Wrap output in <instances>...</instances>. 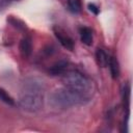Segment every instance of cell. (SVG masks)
<instances>
[{"label": "cell", "instance_id": "cell-5", "mask_svg": "<svg viewBox=\"0 0 133 133\" xmlns=\"http://www.w3.org/2000/svg\"><path fill=\"white\" fill-rule=\"evenodd\" d=\"M66 68H68V61L65 59H60L49 68L48 73L51 76H59L66 71Z\"/></svg>", "mask_w": 133, "mask_h": 133}, {"label": "cell", "instance_id": "cell-12", "mask_svg": "<svg viewBox=\"0 0 133 133\" xmlns=\"http://www.w3.org/2000/svg\"><path fill=\"white\" fill-rule=\"evenodd\" d=\"M129 99H130V86L128 84H124V86H123V102H124V106L126 105V108L129 105Z\"/></svg>", "mask_w": 133, "mask_h": 133}, {"label": "cell", "instance_id": "cell-8", "mask_svg": "<svg viewBox=\"0 0 133 133\" xmlns=\"http://www.w3.org/2000/svg\"><path fill=\"white\" fill-rule=\"evenodd\" d=\"M108 65H109V70H110L111 77H112L113 79H116V78L119 76V64H118L117 59H116L114 56L109 57Z\"/></svg>", "mask_w": 133, "mask_h": 133}, {"label": "cell", "instance_id": "cell-1", "mask_svg": "<svg viewBox=\"0 0 133 133\" xmlns=\"http://www.w3.org/2000/svg\"><path fill=\"white\" fill-rule=\"evenodd\" d=\"M44 84L36 78H28L24 81L19 97V106L27 112L41 110L44 104Z\"/></svg>", "mask_w": 133, "mask_h": 133}, {"label": "cell", "instance_id": "cell-9", "mask_svg": "<svg viewBox=\"0 0 133 133\" xmlns=\"http://www.w3.org/2000/svg\"><path fill=\"white\" fill-rule=\"evenodd\" d=\"M96 60H97V63L102 66V68H105L108 65V60H109V57L108 55L106 54V52L103 50V49H97L96 51Z\"/></svg>", "mask_w": 133, "mask_h": 133}, {"label": "cell", "instance_id": "cell-15", "mask_svg": "<svg viewBox=\"0 0 133 133\" xmlns=\"http://www.w3.org/2000/svg\"><path fill=\"white\" fill-rule=\"evenodd\" d=\"M9 2H12V1H19V0H8Z\"/></svg>", "mask_w": 133, "mask_h": 133}, {"label": "cell", "instance_id": "cell-11", "mask_svg": "<svg viewBox=\"0 0 133 133\" xmlns=\"http://www.w3.org/2000/svg\"><path fill=\"white\" fill-rule=\"evenodd\" d=\"M0 100L2 102H4L5 104H8V105H15V100L3 89L0 87Z\"/></svg>", "mask_w": 133, "mask_h": 133}, {"label": "cell", "instance_id": "cell-4", "mask_svg": "<svg viewBox=\"0 0 133 133\" xmlns=\"http://www.w3.org/2000/svg\"><path fill=\"white\" fill-rule=\"evenodd\" d=\"M54 34H55L56 38L58 39V42L62 45V47H64L65 49H68L70 51L74 50V42L68 34H65L60 29H54Z\"/></svg>", "mask_w": 133, "mask_h": 133}, {"label": "cell", "instance_id": "cell-14", "mask_svg": "<svg viewBox=\"0 0 133 133\" xmlns=\"http://www.w3.org/2000/svg\"><path fill=\"white\" fill-rule=\"evenodd\" d=\"M9 4H10V2L8 0H0V11L4 10Z\"/></svg>", "mask_w": 133, "mask_h": 133}, {"label": "cell", "instance_id": "cell-6", "mask_svg": "<svg viewBox=\"0 0 133 133\" xmlns=\"http://www.w3.org/2000/svg\"><path fill=\"white\" fill-rule=\"evenodd\" d=\"M19 49H20L21 55L24 58L29 57L31 55V52H32V42H31V38L29 36L23 37L21 39V42H20Z\"/></svg>", "mask_w": 133, "mask_h": 133}, {"label": "cell", "instance_id": "cell-7", "mask_svg": "<svg viewBox=\"0 0 133 133\" xmlns=\"http://www.w3.org/2000/svg\"><path fill=\"white\" fill-rule=\"evenodd\" d=\"M80 38L83 44L86 46H91L92 44V31L88 27H81L80 28Z\"/></svg>", "mask_w": 133, "mask_h": 133}, {"label": "cell", "instance_id": "cell-2", "mask_svg": "<svg viewBox=\"0 0 133 133\" xmlns=\"http://www.w3.org/2000/svg\"><path fill=\"white\" fill-rule=\"evenodd\" d=\"M89 101V97L80 95L66 87L57 88L53 90L49 97V103L52 107L57 109H68L74 106L85 105Z\"/></svg>", "mask_w": 133, "mask_h": 133}, {"label": "cell", "instance_id": "cell-3", "mask_svg": "<svg viewBox=\"0 0 133 133\" xmlns=\"http://www.w3.org/2000/svg\"><path fill=\"white\" fill-rule=\"evenodd\" d=\"M62 82L64 87L80 95L91 98V94L94 90L92 82L82 73L75 70L65 71L62 74Z\"/></svg>", "mask_w": 133, "mask_h": 133}, {"label": "cell", "instance_id": "cell-13", "mask_svg": "<svg viewBox=\"0 0 133 133\" xmlns=\"http://www.w3.org/2000/svg\"><path fill=\"white\" fill-rule=\"evenodd\" d=\"M88 9H89L91 12H94L95 15H98L99 11H100V9L98 8V6H97L96 4H94V3H89V4H88Z\"/></svg>", "mask_w": 133, "mask_h": 133}, {"label": "cell", "instance_id": "cell-10", "mask_svg": "<svg viewBox=\"0 0 133 133\" xmlns=\"http://www.w3.org/2000/svg\"><path fill=\"white\" fill-rule=\"evenodd\" d=\"M69 9L74 14H79L81 11V2L80 0H68Z\"/></svg>", "mask_w": 133, "mask_h": 133}]
</instances>
